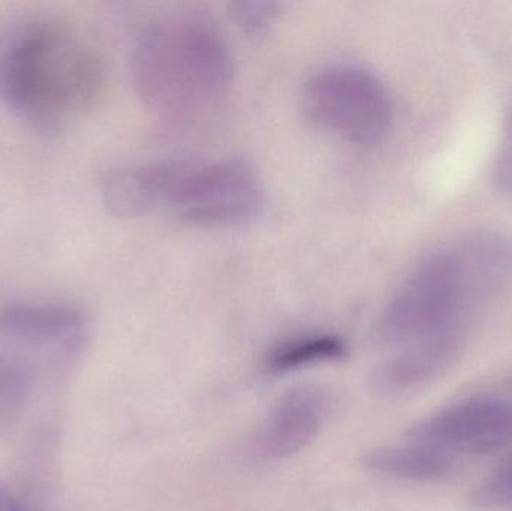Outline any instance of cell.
<instances>
[{"label":"cell","instance_id":"1","mask_svg":"<svg viewBox=\"0 0 512 511\" xmlns=\"http://www.w3.org/2000/svg\"><path fill=\"white\" fill-rule=\"evenodd\" d=\"M512 245L493 233L462 237L424 258L397 288L379 317L376 336L396 351L447 335L469 323L507 284Z\"/></svg>","mask_w":512,"mask_h":511},{"label":"cell","instance_id":"2","mask_svg":"<svg viewBox=\"0 0 512 511\" xmlns=\"http://www.w3.org/2000/svg\"><path fill=\"white\" fill-rule=\"evenodd\" d=\"M132 78L141 101L156 116L189 122L227 96L233 59L209 21L177 15L144 30L132 56Z\"/></svg>","mask_w":512,"mask_h":511},{"label":"cell","instance_id":"3","mask_svg":"<svg viewBox=\"0 0 512 511\" xmlns=\"http://www.w3.org/2000/svg\"><path fill=\"white\" fill-rule=\"evenodd\" d=\"M102 195L120 218L168 212L200 225L243 224L264 206L255 171L236 159L125 168L105 180Z\"/></svg>","mask_w":512,"mask_h":511},{"label":"cell","instance_id":"4","mask_svg":"<svg viewBox=\"0 0 512 511\" xmlns=\"http://www.w3.org/2000/svg\"><path fill=\"white\" fill-rule=\"evenodd\" d=\"M104 65L92 45L59 23L21 33L6 50L0 80L9 101L27 119L60 126L95 104Z\"/></svg>","mask_w":512,"mask_h":511},{"label":"cell","instance_id":"5","mask_svg":"<svg viewBox=\"0 0 512 511\" xmlns=\"http://www.w3.org/2000/svg\"><path fill=\"white\" fill-rule=\"evenodd\" d=\"M304 116L316 128L348 143H379L394 120L390 92L378 77L360 66H328L304 84Z\"/></svg>","mask_w":512,"mask_h":511},{"label":"cell","instance_id":"6","mask_svg":"<svg viewBox=\"0 0 512 511\" xmlns=\"http://www.w3.org/2000/svg\"><path fill=\"white\" fill-rule=\"evenodd\" d=\"M405 441L457 456H486L512 444V402L507 399H466L415 423Z\"/></svg>","mask_w":512,"mask_h":511},{"label":"cell","instance_id":"7","mask_svg":"<svg viewBox=\"0 0 512 511\" xmlns=\"http://www.w3.org/2000/svg\"><path fill=\"white\" fill-rule=\"evenodd\" d=\"M333 399L319 386H300L283 393L249 440V456L279 462L306 449L327 423Z\"/></svg>","mask_w":512,"mask_h":511},{"label":"cell","instance_id":"8","mask_svg":"<svg viewBox=\"0 0 512 511\" xmlns=\"http://www.w3.org/2000/svg\"><path fill=\"white\" fill-rule=\"evenodd\" d=\"M465 342L466 335H447L396 351L376 368V389L394 395L426 386L456 365Z\"/></svg>","mask_w":512,"mask_h":511},{"label":"cell","instance_id":"9","mask_svg":"<svg viewBox=\"0 0 512 511\" xmlns=\"http://www.w3.org/2000/svg\"><path fill=\"white\" fill-rule=\"evenodd\" d=\"M0 335L38 347L65 344L77 350L86 336V318L71 306H8L0 311Z\"/></svg>","mask_w":512,"mask_h":511},{"label":"cell","instance_id":"10","mask_svg":"<svg viewBox=\"0 0 512 511\" xmlns=\"http://www.w3.org/2000/svg\"><path fill=\"white\" fill-rule=\"evenodd\" d=\"M456 459L436 450L403 441L378 447L364 456V465L373 473L415 483H435L456 471Z\"/></svg>","mask_w":512,"mask_h":511},{"label":"cell","instance_id":"11","mask_svg":"<svg viewBox=\"0 0 512 511\" xmlns=\"http://www.w3.org/2000/svg\"><path fill=\"white\" fill-rule=\"evenodd\" d=\"M346 354V344L336 335H306L289 339L277 345L265 360L268 374L279 375L321 365V363L337 362Z\"/></svg>","mask_w":512,"mask_h":511},{"label":"cell","instance_id":"12","mask_svg":"<svg viewBox=\"0 0 512 511\" xmlns=\"http://www.w3.org/2000/svg\"><path fill=\"white\" fill-rule=\"evenodd\" d=\"M469 501L481 510L512 511V453L472 489Z\"/></svg>","mask_w":512,"mask_h":511},{"label":"cell","instance_id":"13","mask_svg":"<svg viewBox=\"0 0 512 511\" xmlns=\"http://www.w3.org/2000/svg\"><path fill=\"white\" fill-rule=\"evenodd\" d=\"M277 3L267 2H237L231 5V14L243 32L249 35H259L273 23L277 17Z\"/></svg>","mask_w":512,"mask_h":511},{"label":"cell","instance_id":"14","mask_svg":"<svg viewBox=\"0 0 512 511\" xmlns=\"http://www.w3.org/2000/svg\"><path fill=\"white\" fill-rule=\"evenodd\" d=\"M0 511H38L32 504L21 500L17 495L9 492L8 489L0 486Z\"/></svg>","mask_w":512,"mask_h":511},{"label":"cell","instance_id":"15","mask_svg":"<svg viewBox=\"0 0 512 511\" xmlns=\"http://www.w3.org/2000/svg\"><path fill=\"white\" fill-rule=\"evenodd\" d=\"M501 180L507 188L512 189V135L510 141H508L507 149H505L504 156H502L501 168Z\"/></svg>","mask_w":512,"mask_h":511},{"label":"cell","instance_id":"16","mask_svg":"<svg viewBox=\"0 0 512 511\" xmlns=\"http://www.w3.org/2000/svg\"><path fill=\"white\" fill-rule=\"evenodd\" d=\"M507 384H508V386H510V387H511V389H512V377H511V378H508V380H507Z\"/></svg>","mask_w":512,"mask_h":511}]
</instances>
